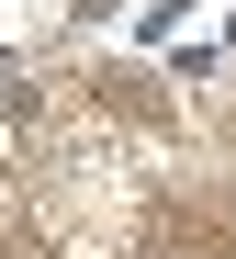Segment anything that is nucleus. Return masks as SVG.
Wrapping results in <instances>:
<instances>
[]
</instances>
